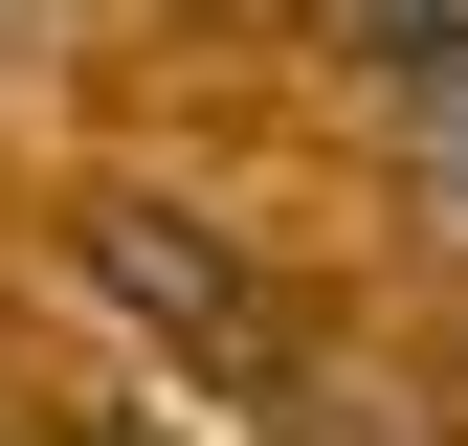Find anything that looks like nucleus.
Here are the masks:
<instances>
[{
  "instance_id": "obj_1",
  "label": "nucleus",
  "mask_w": 468,
  "mask_h": 446,
  "mask_svg": "<svg viewBox=\"0 0 468 446\" xmlns=\"http://www.w3.org/2000/svg\"><path fill=\"white\" fill-rule=\"evenodd\" d=\"M90 268H112V291H134L156 334H201L223 379H268V313H246V268H223L179 201H90Z\"/></svg>"
},
{
  "instance_id": "obj_2",
  "label": "nucleus",
  "mask_w": 468,
  "mask_h": 446,
  "mask_svg": "<svg viewBox=\"0 0 468 446\" xmlns=\"http://www.w3.org/2000/svg\"><path fill=\"white\" fill-rule=\"evenodd\" d=\"M335 45H357V68H379L401 112H424V134L468 112V0H335Z\"/></svg>"
},
{
  "instance_id": "obj_3",
  "label": "nucleus",
  "mask_w": 468,
  "mask_h": 446,
  "mask_svg": "<svg viewBox=\"0 0 468 446\" xmlns=\"http://www.w3.org/2000/svg\"><path fill=\"white\" fill-rule=\"evenodd\" d=\"M424 156H446V201H468V112H446V134H424Z\"/></svg>"
}]
</instances>
